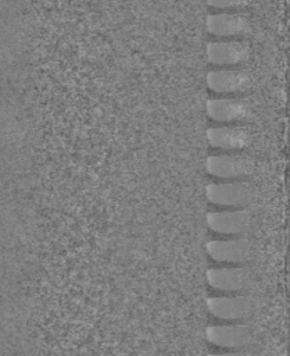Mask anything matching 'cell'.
<instances>
[{
  "label": "cell",
  "mask_w": 290,
  "mask_h": 356,
  "mask_svg": "<svg viewBox=\"0 0 290 356\" xmlns=\"http://www.w3.org/2000/svg\"><path fill=\"white\" fill-rule=\"evenodd\" d=\"M207 307L212 316L219 320L237 321L246 318L253 309L248 296H210L207 298Z\"/></svg>",
  "instance_id": "30bf717a"
},
{
  "label": "cell",
  "mask_w": 290,
  "mask_h": 356,
  "mask_svg": "<svg viewBox=\"0 0 290 356\" xmlns=\"http://www.w3.org/2000/svg\"><path fill=\"white\" fill-rule=\"evenodd\" d=\"M207 282L221 292H239L248 282V273L243 267H221L207 270Z\"/></svg>",
  "instance_id": "7c38bea8"
},
{
  "label": "cell",
  "mask_w": 290,
  "mask_h": 356,
  "mask_svg": "<svg viewBox=\"0 0 290 356\" xmlns=\"http://www.w3.org/2000/svg\"><path fill=\"white\" fill-rule=\"evenodd\" d=\"M207 32L219 39H240L251 32L250 19L239 11H219L207 17Z\"/></svg>",
  "instance_id": "5b68a950"
},
{
  "label": "cell",
  "mask_w": 290,
  "mask_h": 356,
  "mask_svg": "<svg viewBox=\"0 0 290 356\" xmlns=\"http://www.w3.org/2000/svg\"><path fill=\"white\" fill-rule=\"evenodd\" d=\"M207 140L215 149L240 152L251 143V132L244 125L222 124L207 129Z\"/></svg>",
  "instance_id": "52a82bcc"
},
{
  "label": "cell",
  "mask_w": 290,
  "mask_h": 356,
  "mask_svg": "<svg viewBox=\"0 0 290 356\" xmlns=\"http://www.w3.org/2000/svg\"><path fill=\"white\" fill-rule=\"evenodd\" d=\"M205 196L210 203L221 207L244 209L254 199V188L244 179L214 182L207 185Z\"/></svg>",
  "instance_id": "7a4b0ae2"
},
{
  "label": "cell",
  "mask_w": 290,
  "mask_h": 356,
  "mask_svg": "<svg viewBox=\"0 0 290 356\" xmlns=\"http://www.w3.org/2000/svg\"><path fill=\"white\" fill-rule=\"evenodd\" d=\"M208 61L221 68H236L251 57V46L241 39H219L207 44Z\"/></svg>",
  "instance_id": "3957f363"
},
{
  "label": "cell",
  "mask_w": 290,
  "mask_h": 356,
  "mask_svg": "<svg viewBox=\"0 0 290 356\" xmlns=\"http://www.w3.org/2000/svg\"><path fill=\"white\" fill-rule=\"evenodd\" d=\"M250 0H207V4L221 11H237L247 7Z\"/></svg>",
  "instance_id": "4fadbf2b"
},
{
  "label": "cell",
  "mask_w": 290,
  "mask_h": 356,
  "mask_svg": "<svg viewBox=\"0 0 290 356\" xmlns=\"http://www.w3.org/2000/svg\"><path fill=\"white\" fill-rule=\"evenodd\" d=\"M205 168L208 174L214 177L226 181H236L253 175L255 161L248 154L240 152H226L208 156Z\"/></svg>",
  "instance_id": "6da1fadb"
},
{
  "label": "cell",
  "mask_w": 290,
  "mask_h": 356,
  "mask_svg": "<svg viewBox=\"0 0 290 356\" xmlns=\"http://www.w3.org/2000/svg\"><path fill=\"white\" fill-rule=\"evenodd\" d=\"M207 86L211 92L234 96L247 92L253 86V76L243 68H218L207 74Z\"/></svg>",
  "instance_id": "277c9868"
},
{
  "label": "cell",
  "mask_w": 290,
  "mask_h": 356,
  "mask_svg": "<svg viewBox=\"0 0 290 356\" xmlns=\"http://www.w3.org/2000/svg\"><path fill=\"white\" fill-rule=\"evenodd\" d=\"M207 225L221 235H241L251 224V216L246 209H229L207 213Z\"/></svg>",
  "instance_id": "ba28073f"
},
{
  "label": "cell",
  "mask_w": 290,
  "mask_h": 356,
  "mask_svg": "<svg viewBox=\"0 0 290 356\" xmlns=\"http://www.w3.org/2000/svg\"><path fill=\"white\" fill-rule=\"evenodd\" d=\"M205 338L210 343L219 348L240 349L250 343L251 331L244 324L210 325L205 328Z\"/></svg>",
  "instance_id": "8fae6325"
},
{
  "label": "cell",
  "mask_w": 290,
  "mask_h": 356,
  "mask_svg": "<svg viewBox=\"0 0 290 356\" xmlns=\"http://www.w3.org/2000/svg\"><path fill=\"white\" fill-rule=\"evenodd\" d=\"M208 356H248V355L244 352L232 350V352H222V353H210Z\"/></svg>",
  "instance_id": "5bb4252c"
},
{
  "label": "cell",
  "mask_w": 290,
  "mask_h": 356,
  "mask_svg": "<svg viewBox=\"0 0 290 356\" xmlns=\"http://www.w3.org/2000/svg\"><path fill=\"white\" fill-rule=\"evenodd\" d=\"M205 250L215 261L240 264L250 257L251 245L246 238L233 236L230 239L208 241L205 243Z\"/></svg>",
  "instance_id": "9c48e42d"
},
{
  "label": "cell",
  "mask_w": 290,
  "mask_h": 356,
  "mask_svg": "<svg viewBox=\"0 0 290 356\" xmlns=\"http://www.w3.org/2000/svg\"><path fill=\"white\" fill-rule=\"evenodd\" d=\"M207 114L221 124H237L250 120L253 111L247 100L236 96H221L207 100Z\"/></svg>",
  "instance_id": "8992f818"
}]
</instances>
